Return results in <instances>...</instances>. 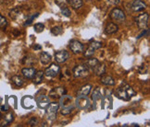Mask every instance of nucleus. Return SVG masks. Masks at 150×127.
I'll use <instances>...</instances> for the list:
<instances>
[{
	"instance_id": "f257e3e1",
	"label": "nucleus",
	"mask_w": 150,
	"mask_h": 127,
	"mask_svg": "<svg viewBox=\"0 0 150 127\" xmlns=\"http://www.w3.org/2000/svg\"><path fill=\"white\" fill-rule=\"evenodd\" d=\"M115 95H116L120 100H129L132 99V97H134L136 95V93L131 86L124 84L122 86L119 87V88L117 89L116 92H115Z\"/></svg>"
},
{
	"instance_id": "f03ea898",
	"label": "nucleus",
	"mask_w": 150,
	"mask_h": 127,
	"mask_svg": "<svg viewBox=\"0 0 150 127\" xmlns=\"http://www.w3.org/2000/svg\"><path fill=\"white\" fill-rule=\"evenodd\" d=\"M72 101H73L72 97L66 94L60 98L59 106H60V112L62 115H68L73 111L74 106L72 104Z\"/></svg>"
},
{
	"instance_id": "7ed1b4c3",
	"label": "nucleus",
	"mask_w": 150,
	"mask_h": 127,
	"mask_svg": "<svg viewBox=\"0 0 150 127\" xmlns=\"http://www.w3.org/2000/svg\"><path fill=\"white\" fill-rule=\"evenodd\" d=\"M59 108V102H49V104L47 106V117L48 120L53 121L56 119L57 110Z\"/></svg>"
},
{
	"instance_id": "20e7f679",
	"label": "nucleus",
	"mask_w": 150,
	"mask_h": 127,
	"mask_svg": "<svg viewBox=\"0 0 150 127\" xmlns=\"http://www.w3.org/2000/svg\"><path fill=\"white\" fill-rule=\"evenodd\" d=\"M89 75V67L86 65H78L73 69V76L75 77H85Z\"/></svg>"
},
{
	"instance_id": "39448f33",
	"label": "nucleus",
	"mask_w": 150,
	"mask_h": 127,
	"mask_svg": "<svg viewBox=\"0 0 150 127\" xmlns=\"http://www.w3.org/2000/svg\"><path fill=\"white\" fill-rule=\"evenodd\" d=\"M109 17H110V19L115 22L122 23L125 20V14H124L123 11L120 8L112 9L110 14H109Z\"/></svg>"
},
{
	"instance_id": "423d86ee",
	"label": "nucleus",
	"mask_w": 150,
	"mask_h": 127,
	"mask_svg": "<svg viewBox=\"0 0 150 127\" xmlns=\"http://www.w3.org/2000/svg\"><path fill=\"white\" fill-rule=\"evenodd\" d=\"M148 14L144 12L135 18V22L140 29H146L148 26Z\"/></svg>"
},
{
	"instance_id": "0eeeda50",
	"label": "nucleus",
	"mask_w": 150,
	"mask_h": 127,
	"mask_svg": "<svg viewBox=\"0 0 150 127\" xmlns=\"http://www.w3.org/2000/svg\"><path fill=\"white\" fill-rule=\"evenodd\" d=\"M59 71H60L59 66L56 65V63H52L49 67L45 69L44 75H45L47 77H55L59 74Z\"/></svg>"
},
{
	"instance_id": "6e6552de",
	"label": "nucleus",
	"mask_w": 150,
	"mask_h": 127,
	"mask_svg": "<svg viewBox=\"0 0 150 127\" xmlns=\"http://www.w3.org/2000/svg\"><path fill=\"white\" fill-rule=\"evenodd\" d=\"M75 106L81 110H85L90 106V100L86 97H78L75 100Z\"/></svg>"
},
{
	"instance_id": "1a4fd4ad",
	"label": "nucleus",
	"mask_w": 150,
	"mask_h": 127,
	"mask_svg": "<svg viewBox=\"0 0 150 127\" xmlns=\"http://www.w3.org/2000/svg\"><path fill=\"white\" fill-rule=\"evenodd\" d=\"M70 48L72 51V53L79 54L83 52V44L81 42L77 41V40H73L70 43Z\"/></svg>"
},
{
	"instance_id": "9d476101",
	"label": "nucleus",
	"mask_w": 150,
	"mask_h": 127,
	"mask_svg": "<svg viewBox=\"0 0 150 127\" xmlns=\"http://www.w3.org/2000/svg\"><path fill=\"white\" fill-rule=\"evenodd\" d=\"M102 46V43L100 42H93V43H91L90 45H89V47L87 49V51L84 53V56L85 57H91L92 55H93L95 54V51L97 50V49H99L100 47Z\"/></svg>"
},
{
	"instance_id": "9b49d317",
	"label": "nucleus",
	"mask_w": 150,
	"mask_h": 127,
	"mask_svg": "<svg viewBox=\"0 0 150 127\" xmlns=\"http://www.w3.org/2000/svg\"><path fill=\"white\" fill-rule=\"evenodd\" d=\"M69 57H70V54H69L68 52L65 51V50L57 51V53L55 54V60L57 63H59L66 62Z\"/></svg>"
},
{
	"instance_id": "f8f14e48",
	"label": "nucleus",
	"mask_w": 150,
	"mask_h": 127,
	"mask_svg": "<svg viewBox=\"0 0 150 127\" xmlns=\"http://www.w3.org/2000/svg\"><path fill=\"white\" fill-rule=\"evenodd\" d=\"M66 94V89L63 88V87H57V88H54L50 92H49V96L53 99H59L61 98L63 95Z\"/></svg>"
},
{
	"instance_id": "ddd939ff",
	"label": "nucleus",
	"mask_w": 150,
	"mask_h": 127,
	"mask_svg": "<svg viewBox=\"0 0 150 127\" xmlns=\"http://www.w3.org/2000/svg\"><path fill=\"white\" fill-rule=\"evenodd\" d=\"M132 8L134 9V11H142L144 9L146 8V4L145 2H143L142 0H134L132 4Z\"/></svg>"
},
{
	"instance_id": "4468645a",
	"label": "nucleus",
	"mask_w": 150,
	"mask_h": 127,
	"mask_svg": "<svg viewBox=\"0 0 150 127\" xmlns=\"http://www.w3.org/2000/svg\"><path fill=\"white\" fill-rule=\"evenodd\" d=\"M35 72H36V70L33 67H26L21 70V73L23 75V77L28 79H33L34 75H35Z\"/></svg>"
},
{
	"instance_id": "2eb2a0df",
	"label": "nucleus",
	"mask_w": 150,
	"mask_h": 127,
	"mask_svg": "<svg viewBox=\"0 0 150 127\" xmlns=\"http://www.w3.org/2000/svg\"><path fill=\"white\" fill-rule=\"evenodd\" d=\"M49 98L45 95H41L37 98V104L40 108H45L49 104Z\"/></svg>"
},
{
	"instance_id": "dca6fc26",
	"label": "nucleus",
	"mask_w": 150,
	"mask_h": 127,
	"mask_svg": "<svg viewBox=\"0 0 150 127\" xmlns=\"http://www.w3.org/2000/svg\"><path fill=\"white\" fill-rule=\"evenodd\" d=\"M92 89V86L91 85H85L83 86L82 88L80 89V90H78L77 92V96L78 97H86L91 91Z\"/></svg>"
},
{
	"instance_id": "f3484780",
	"label": "nucleus",
	"mask_w": 150,
	"mask_h": 127,
	"mask_svg": "<svg viewBox=\"0 0 150 127\" xmlns=\"http://www.w3.org/2000/svg\"><path fill=\"white\" fill-rule=\"evenodd\" d=\"M93 71L96 73V76H103L104 74L106 73V66L104 65V63H98V65H97L94 69Z\"/></svg>"
},
{
	"instance_id": "a211bd4d",
	"label": "nucleus",
	"mask_w": 150,
	"mask_h": 127,
	"mask_svg": "<svg viewBox=\"0 0 150 127\" xmlns=\"http://www.w3.org/2000/svg\"><path fill=\"white\" fill-rule=\"evenodd\" d=\"M51 55L47 52H42V54H40V61L43 65H48L51 62Z\"/></svg>"
},
{
	"instance_id": "6ab92c4d",
	"label": "nucleus",
	"mask_w": 150,
	"mask_h": 127,
	"mask_svg": "<svg viewBox=\"0 0 150 127\" xmlns=\"http://www.w3.org/2000/svg\"><path fill=\"white\" fill-rule=\"evenodd\" d=\"M118 31V25L115 24V23L111 22L109 23V24L106 27V30H105V32L107 34H113Z\"/></svg>"
},
{
	"instance_id": "aec40b11",
	"label": "nucleus",
	"mask_w": 150,
	"mask_h": 127,
	"mask_svg": "<svg viewBox=\"0 0 150 127\" xmlns=\"http://www.w3.org/2000/svg\"><path fill=\"white\" fill-rule=\"evenodd\" d=\"M100 81L104 85H108V86H113L115 84V80L113 77L109 76H104L100 78Z\"/></svg>"
},
{
	"instance_id": "412c9836",
	"label": "nucleus",
	"mask_w": 150,
	"mask_h": 127,
	"mask_svg": "<svg viewBox=\"0 0 150 127\" xmlns=\"http://www.w3.org/2000/svg\"><path fill=\"white\" fill-rule=\"evenodd\" d=\"M43 78H44V72L43 71L35 72V75H34V77H33V83L34 84H40L43 81Z\"/></svg>"
},
{
	"instance_id": "4be33fe9",
	"label": "nucleus",
	"mask_w": 150,
	"mask_h": 127,
	"mask_svg": "<svg viewBox=\"0 0 150 127\" xmlns=\"http://www.w3.org/2000/svg\"><path fill=\"white\" fill-rule=\"evenodd\" d=\"M67 1L74 9H78L83 6V0H67Z\"/></svg>"
},
{
	"instance_id": "5701e85b",
	"label": "nucleus",
	"mask_w": 150,
	"mask_h": 127,
	"mask_svg": "<svg viewBox=\"0 0 150 127\" xmlns=\"http://www.w3.org/2000/svg\"><path fill=\"white\" fill-rule=\"evenodd\" d=\"M11 81L12 83L16 86V87H21L24 83V80L22 79V77H21L20 76H14L11 78Z\"/></svg>"
},
{
	"instance_id": "b1692460",
	"label": "nucleus",
	"mask_w": 150,
	"mask_h": 127,
	"mask_svg": "<svg viewBox=\"0 0 150 127\" xmlns=\"http://www.w3.org/2000/svg\"><path fill=\"white\" fill-rule=\"evenodd\" d=\"M59 8H60V10H61L62 15H64L65 17H70V16H71V10L68 8V7L66 6L65 3L60 4V5H59Z\"/></svg>"
},
{
	"instance_id": "393cba45",
	"label": "nucleus",
	"mask_w": 150,
	"mask_h": 127,
	"mask_svg": "<svg viewBox=\"0 0 150 127\" xmlns=\"http://www.w3.org/2000/svg\"><path fill=\"white\" fill-rule=\"evenodd\" d=\"M20 15H21V8H16L9 12V17L12 20H17L19 18Z\"/></svg>"
},
{
	"instance_id": "a878e982",
	"label": "nucleus",
	"mask_w": 150,
	"mask_h": 127,
	"mask_svg": "<svg viewBox=\"0 0 150 127\" xmlns=\"http://www.w3.org/2000/svg\"><path fill=\"white\" fill-rule=\"evenodd\" d=\"M98 63H99V61L97 60V59H96V58H90V59H88L87 60V66L88 67H90L92 70L98 65Z\"/></svg>"
},
{
	"instance_id": "bb28decb",
	"label": "nucleus",
	"mask_w": 150,
	"mask_h": 127,
	"mask_svg": "<svg viewBox=\"0 0 150 127\" xmlns=\"http://www.w3.org/2000/svg\"><path fill=\"white\" fill-rule=\"evenodd\" d=\"M13 114L11 113V112H8L7 115H6V116L4 117V124H2V125H8V124H10L11 122H12L13 121Z\"/></svg>"
},
{
	"instance_id": "cd10ccee",
	"label": "nucleus",
	"mask_w": 150,
	"mask_h": 127,
	"mask_svg": "<svg viewBox=\"0 0 150 127\" xmlns=\"http://www.w3.org/2000/svg\"><path fill=\"white\" fill-rule=\"evenodd\" d=\"M92 98H93V100L96 101L97 100H99L101 99V92H100V89L99 88H96L94 92H93V96H92Z\"/></svg>"
},
{
	"instance_id": "c85d7f7f",
	"label": "nucleus",
	"mask_w": 150,
	"mask_h": 127,
	"mask_svg": "<svg viewBox=\"0 0 150 127\" xmlns=\"http://www.w3.org/2000/svg\"><path fill=\"white\" fill-rule=\"evenodd\" d=\"M8 26V21L6 20L5 17H3L1 14H0V29L2 30H5L6 28Z\"/></svg>"
},
{
	"instance_id": "c756f323",
	"label": "nucleus",
	"mask_w": 150,
	"mask_h": 127,
	"mask_svg": "<svg viewBox=\"0 0 150 127\" xmlns=\"http://www.w3.org/2000/svg\"><path fill=\"white\" fill-rule=\"evenodd\" d=\"M51 32H52L53 35L57 36V35H59V34H61L63 32V29L61 27H54L51 30Z\"/></svg>"
},
{
	"instance_id": "7c9ffc66",
	"label": "nucleus",
	"mask_w": 150,
	"mask_h": 127,
	"mask_svg": "<svg viewBox=\"0 0 150 127\" xmlns=\"http://www.w3.org/2000/svg\"><path fill=\"white\" fill-rule=\"evenodd\" d=\"M44 29H45V25L42 24V23H36V24L34 25V31L38 33L42 32L44 31Z\"/></svg>"
},
{
	"instance_id": "2f4dec72",
	"label": "nucleus",
	"mask_w": 150,
	"mask_h": 127,
	"mask_svg": "<svg viewBox=\"0 0 150 127\" xmlns=\"http://www.w3.org/2000/svg\"><path fill=\"white\" fill-rule=\"evenodd\" d=\"M35 62H36V59H35V57H33V56H31V58L25 57L24 61H23V63H27V65H33V63H35Z\"/></svg>"
},
{
	"instance_id": "473e14b6",
	"label": "nucleus",
	"mask_w": 150,
	"mask_h": 127,
	"mask_svg": "<svg viewBox=\"0 0 150 127\" xmlns=\"http://www.w3.org/2000/svg\"><path fill=\"white\" fill-rule=\"evenodd\" d=\"M37 17H38V13H36L35 15H33V16H31L30 18L27 19V20H26V21L24 22V26H28V25H30L31 23L33 22V20L34 19H35V18H37Z\"/></svg>"
},
{
	"instance_id": "72a5a7b5",
	"label": "nucleus",
	"mask_w": 150,
	"mask_h": 127,
	"mask_svg": "<svg viewBox=\"0 0 150 127\" xmlns=\"http://www.w3.org/2000/svg\"><path fill=\"white\" fill-rule=\"evenodd\" d=\"M29 124H30V125H36L37 124H38V120L36 119V118H34V117H33L31 120H30V122H29Z\"/></svg>"
},
{
	"instance_id": "f704fd0d",
	"label": "nucleus",
	"mask_w": 150,
	"mask_h": 127,
	"mask_svg": "<svg viewBox=\"0 0 150 127\" xmlns=\"http://www.w3.org/2000/svg\"><path fill=\"white\" fill-rule=\"evenodd\" d=\"M108 2L112 5H118L120 3V0H108Z\"/></svg>"
},
{
	"instance_id": "c9c22d12",
	"label": "nucleus",
	"mask_w": 150,
	"mask_h": 127,
	"mask_svg": "<svg viewBox=\"0 0 150 127\" xmlns=\"http://www.w3.org/2000/svg\"><path fill=\"white\" fill-rule=\"evenodd\" d=\"M55 2L57 4V5H60V4H63L66 2V0H55Z\"/></svg>"
},
{
	"instance_id": "e433bc0d",
	"label": "nucleus",
	"mask_w": 150,
	"mask_h": 127,
	"mask_svg": "<svg viewBox=\"0 0 150 127\" xmlns=\"http://www.w3.org/2000/svg\"><path fill=\"white\" fill-rule=\"evenodd\" d=\"M33 49H34V50H41V49H42V46H40V45H35V46H33Z\"/></svg>"
},
{
	"instance_id": "4c0bfd02",
	"label": "nucleus",
	"mask_w": 150,
	"mask_h": 127,
	"mask_svg": "<svg viewBox=\"0 0 150 127\" xmlns=\"http://www.w3.org/2000/svg\"><path fill=\"white\" fill-rule=\"evenodd\" d=\"M1 109H2V111H3V112L7 111V107H5V106H2V107H1Z\"/></svg>"
},
{
	"instance_id": "58836bf2",
	"label": "nucleus",
	"mask_w": 150,
	"mask_h": 127,
	"mask_svg": "<svg viewBox=\"0 0 150 127\" xmlns=\"http://www.w3.org/2000/svg\"><path fill=\"white\" fill-rule=\"evenodd\" d=\"M3 1H4V0H0V5H1V4L3 3Z\"/></svg>"
},
{
	"instance_id": "ea45409f",
	"label": "nucleus",
	"mask_w": 150,
	"mask_h": 127,
	"mask_svg": "<svg viewBox=\"0 0 150 127\" xmlns=\"http://www.w3.org/2000/svg\"><path fill=\"white\" fill-rule=\"evenodd\" d=\"M0 119H1V114H0Z\"/></svg>"
}]
</instances>
